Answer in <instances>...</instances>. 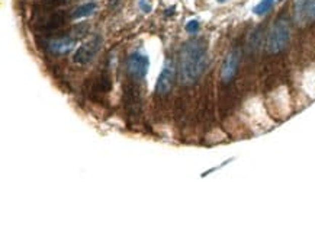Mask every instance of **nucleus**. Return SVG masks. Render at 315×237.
Segmentation results:
<instances>
[{
  "mask_svg": "<svg viewBox=\"0 0 315 237\" xmlns=\"http://www.w3.org/2000/svg\"><path fill=\"white\" fill-rule=\"evenodd\" d=\"M240 57H241V54L238 50H233L231 53H228L221 69V80L224 83H230L234 79L237 69H238V64H240Z\"/></svg>",
  "mask_w": 315,
  "mask_h": 237,
  "instance_id": "obj_6",
  "label": "nucleus"
},
{
  "mask_svg": "<svg viewBox=\"0 0 315 237\" xmlns=\"http://www.w3.org/2000/svg\"><path fill=\"white\" fill-rule=\"evenodd\" d=\"M273 6H275V0H261L253 8V13L257 16H263V15L270 12L273 9Z\"/></svg>",
  "mask_w": 315,
  "mask_h": 237,
  "instance_id": "obj_11",
  "label": "nucleus"
},
{
  "mask_svg": "<svg viewBox=\"0 0 315 237\" xmlns=\"http://www.w3.org/2000/svg\"><path fill=\"white\" fill-rule=\"evenodd\" d=\"M218 2H221V3H222V2H227V0H218Z\"/></svg>",
  "mask_w": 315,
  "mask_h": 237,
  "instance_id": "obj_14",
  "label": "nucleus"
},
{
  "mask_svg": "<svg viewBox=\"0 0 315 237\" xmlns=\"http://www.w3.org/2000/svg\"><path fill=\"white\" fill-rule=\"evenodd\" d=\"M100 48H102V38L99 35L93 36L92 39H89L87 42H84L83 45L77 48L73 60L77 64H89L96 57Z\"/></svg>",
  "mask_w": 315,
  "mask_h": 237,
  "instance_id": "obj_3",
  "label": "nucleus"
},
{
  "mask_svg": "<svg viewBox=\"0 0 315 237\" xmlns=\"http://www.w3.org/2000/svg\"><path fill=\"white\" fill-rule=\"evenodd\" d=\"M206 67V44L203 39H192L180 51V77L183 83L193 84Z\"/></svg>",
  "mask_w": 315,
  "mask_h": 237,
  "instance_id": "obj_1",
  "label": "nucleus"
},
{
  "mask_svg": "<svg viewBox=\"0 0 315 237\" xmlns=\"http://www.w3.org/2000/svg\"><path fill=\"white\" fill-rule=\"evenodd\" d=\"M66 24V15L60 11H52V12L44 16L41 19V24H39V29L44 31V32H49V31H57L59 28H61L63 25Z\"/></svg>",
  "mask_w": 315,
  "mask_h": 237,
  "instance_id": "obj_9",
  "label": "nucleus"
},
{
  "mask_svg": "<svg viewBox=\"0 0 315 237\" xmlns=\"http://www.w3.org/2000/svg\"><path fill=\"white\" fill-rule=\"evenodd\" d=\"M96 8H97V6H96V3H93V2L84 3L82 6H79V8L74 9V12L71 13V18H73V19H80V18L90 16V15H93L94 13Z\"/></svg>",
  "mask_w": 315,
  "mask_h": 237,
  "instance_id": "obj_10",
  "label": "nucleus"
},
{
  "mask_svg": "<svg viewBox=\"0 0 315 237\" xmlns=\"http://www.w3.org/2000/svg\"><path fill=\"white\" fill-rule=\"evenodd\" d=\"M295 19L299 24H311L315 21V0H296Z\"/></svg>",
  "mask_w": 315,
  "mask_h": 237,
  "instance_id": "obj_5",
  "label": "nucleus"
},
{
  "mask_svg": "<svg viewBox=\"0 0 315 237\" xmlns=\"http://www.w3.org/2000/svg\"><path fill=\"white\" fill-rule=\"evenodd\" d=\"M289 39H291V28L288 21L285 19L276 21L272 29L269 31L268 42H266L268 51L270 54H278L288 47Z\"/></svg>",
  "mask_w": 315,
  "mask_h": 237,
  "instance_id": "obj_2",
  "label": "nucleus"
},
{
  "mask_svg": "<svg viewBox=\"0 0 315 237\" xmlns=\"http://www.w3.org/2000/svg\"><path fill=\"white\" fill-rule=\"evenodd\" d=\"M187 34H196L199 31V22L198 21H189L185 26Z\"/></svg>",
  "mask_w": 315,
  "mask_h": 237,
  "instance_id": "obj_12",
  "label": "nucleus"
},
{
  "mask_svg": "<svg viewBox=\"0 0 315 237\" xmlns=\"http://www.w3.org/2000/svg\"><path fill=\"white\" fill-rule=\"evenodd\" d=\"M80 36H71V35H64L59 36L56 39H51L48 42V50L54 54H66L69 53L70 50H73V47L76 45V41L79 39Z\"/></svg>",
  "mask_w": 315,
  "mask_h": 237,
  "instance_id": "obj_8",
  "label": "nucleus"
},
{
  "mask_svg": "<svg viewBox=\"0 0 315 237\" xmlns=\"http://www.w3.org/2000/svg\"><path fill=\"white\" fill-rule=\"evenodd\" d=\"M140 8H141V11L144 13H150L151 12V5H150V2L148 0H140Z\"/></svg>",
  "mask_w": 315,
  "mask_h": 237,
  "instance_id": "obj_13",
  "label": "nucleus"
},
{
  "mask_svg": "<svg viewBox=\"0 0 315 237\" xmlns=\"http://www.w3.org/2000/svg\"><path fill=\"white\" fill-rule=\"evenodd\" d=\"M173 82H175V67L172 63H167L159 76V80L155 84V92L159 95H167L173 87Z\"/></svg>",
  "mask_w": 315,
  "mask_h": 237,
  "instance_id": "obj_7",
  "label": "nucleus"
},
{
  "mask_svg": "<svg viewBox=\"0 0 315 237\" xmlns=\"http://www.w3.org/2000/svg\"><path fill=\"white\" fill-rule=\"evenodd\" d=\"M150 66V60L142 53H132L127 60L128 73L135 79H144Z\"/></svg>",
  "mask_w": 315,
  "mask_h": 237,
  "instance_id": "obj_4",
  "label": "nucleus"
}]
</instances>
